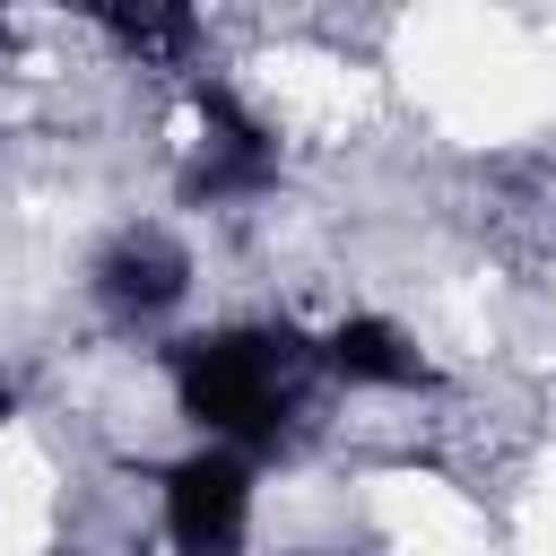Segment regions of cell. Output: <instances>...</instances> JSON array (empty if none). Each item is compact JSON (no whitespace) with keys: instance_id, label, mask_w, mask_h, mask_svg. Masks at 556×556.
Returning a JSON list of instances; mask_svg holds the SVG:
<instances>
[{"instance_id":"3","label":"cell","mask_w":556,"mask_h":556,"mask_svg":"<svg viewBox=\"0 0 556 556\" xmlns=\"http://www.w3.org/2000/svg\"><path fill=\"white\" fill-rule=\"evenodd\" d=\"M191 104H200V148H191L182 200H191V208H226V200L269 191V182H278V139H269V122H261L235 87H217V78H200Z\"/></svg>"},{"instance_id":"7","label":"cell","mask_w":556,"mask_h":556,"mask_svg":"<svg viewBox=\"0 0 556 556\" xmlns=\"http://www.w3.org/2000/svg\"><path fill=\"white\" fill-rule=\"evenodd\" d=\"M9 417H17V382H0V434H9Z\"/></svg>"},{"instance_id":"2","label":"cell","mask_w":556,"mask_h":556,"mask_svg":"<svg viewBox=\"0 0 556 556\" xmlns=\"http://www.w3.org/2000/svg\"><path fill=\"white\" fill-rule=\"evenodd\" d=\"M165 539L174 556H243L252 539V452L200 443L165 469Z\"/></svg>"},{"instance_id":"6","label":"cell","mask_w":556,"mask_h":556,"mask_svg":"<svg viewBox=\"0 0 556 556\" xmlns=\"http://www.w3.org/2000/svg\"><path fill=\"white\" fill-rule=\"evenodd\" d=\"M96 26H104V43H122L130 61H191V43H200V17L191 9H174V0H139V9H96Z\"/></svg>"},{"instance_id":"1","label":"cell","mask_w":556,"mask_h":556,"mask_svg":"<svg viewBox=\"0 0 556 556\" xmlns=\"http://www.w3.org/2000/svg\"><path fill=\"white\" fill-rule=\"evenodd\" d=\"M313 365V348L261 330V321H226L174 348V408L200 426V443L226 452H269L295 426V374Z\"/></svg>"},{"instance_id":"4","label":"cell","mask_w":556,"mask_h":556,"mask_svg":"<svg viewBox=\"0 0 556 556\" xmlns=\"http://www.w3.org/2000/svg\"><path fill=\"white\" fill-rule=\"evenodd\" d=\"M313 365H321L330 382H348V391H417V382H426L417 339H408L400 321H382V313H339V321L313 339Z\"/></svg>"},{"instance_id":"5","label":"cell","mask_w":556,"mask_h":556,"mask_svg":"<svg viewBox=\"0 0 556 556\" xmlns=\"http://www.w3.org/2000/svg\"><path fill=\"white\" fill-rule=\"evenodd\" d=\"M182 287H191V261H182L174 235H122V243L96 261V295H104V313H122V321H156L165 304H182Z\"/></svg>"}]
</instances>
